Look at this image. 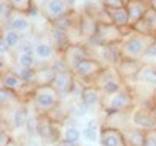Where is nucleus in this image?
<instances>
[{
	"label": "nucleus",
	"instance_id": "obj_38",
	"mask_svg": "<svg viewBox=\"0 0 156 146\" xmlns=\"http://www.w3.org/2000/svg\"><path fill=\"white\" fill-rule=\"evenodd\" d=\"M66 3H67V6H69L70 9H73V6H75V3H76V0H66Z\"/></svg>",
	"mask_w": 156,
	"mask_h": 146
},
{
	"label": "nucleus",
	"instance_id": "obj_34",
	"mask_svg": "<svg viewBox=\"0 0 156 146\" xmlns=\"http://www.w3.org/2000/svg\"><path fill=\"white\" fill-rule=\"evenodd\" d=\"M103 2V6L111 9V8H123L126 6V2L125 0H101Z\"/></svg>",
	"mask_w": 156,
	"mask_h": 146
},
{
	"label": "nucleus",
	"instance_id": "obj_33",
	"mask_svg": "<svg viewBox=\"0 0 156 146\" xmlns=\"http://www.w3.org/2000/svg\"><path fill=\"white\" fill-rule=\"evenodd\" d=\"M34 47H36V42H33L31 39H28V37H23L19 48H17V51L19 53H34Z\"/></svg>",
	"mask_w": 156,
	"mask_h": 146
},
{
	"label": "nucleus",
	"instance_id": "obj_5",
	"mask_svg": "<svg viewBox=\"0 0 156 146\" xmlns=\"http://www.w3.org/2000/svg\"><path fill=\"white\" fill-rule=\"evenodd\" d=\"M129 121L142 131L156 129V106H140L133 107L129 112Z\"/></svg>",
	"mask_w": 156,
	"mask_h": 146
},
{
	"label": "nucleus",
	"instance_id": "obj_1",
	"mask_svg": "<svg viewBox=\"0 0 156 146\" xmlns=\"http://www.w3.org/2000/svg\"><path fill=\"white\" fill-rule=\"evenodd\" d=\"M156 37L153 36H145L129 30L125 39L120 42V53L122 59H131V61H142L145 56V51L148 47L153 44Z\"/></svg>",
	"mask_w": 156,
	"mask_h": 146
},
{
	"label": "nucleus",
	"instance_id": "obj_41",
	"mask_svg": "<svg viewBox=\"0 0 156 146\" xmlns=\"http://www.w3.org/2000/svg\"><path fill=\"white\" fill-rule=\"evenodd\" d=\"M45 2H47V0H45Z\"/></svg>",
	"mask_w": 156,
	"mask_h": 146
},
{
	"label": "nucleus",
	"instance_id": "obj_12",
	"mask_svg": "<svg viewBox=\"0 0 156 146\" xmlns=\"http://www.w3.org/2000/svg\"><path fill=\"white\" fill-rule=\"evenodd\" d=\"M75 79L76 78H75L73 72L66 69V70L56 73L53 83H51L50 86L53 87L59 95H69L70 92L73 90V87H75Z\"/></svg>",
	"mask_w": 156,
	"mask_h": 146
},
{
	"label": "nucleus",
	"instance_id": "obj_21",
	"mask_svg": "<svg viewBox=\"0 0 156 146\" xmlns=\"http://www.w3.org/2000/svg\"><path fill=\"white\" fill-rule=\"evenodd\" d=\"M34 55H36L37 61L51 64V61L58 56V51L53 47L51 41H39V42H36V47H34Z\"/></svg>",
	"mask_w": 156,
	"mask_h": 146
},
{
	"label": "nucleus",
	"instance_id": "obj_40",
	"mask_svg": "<svg viewBox=\"0 0 156 146\" xmlns=\"http://www.w3.org/2000/svg\"><path fill=\"white\" fill-rule=\"evenodd\" d=\"M125 2H128V0H125Z\"/></svg>",
	"mask_w": 156,
	"mask_h": 146
},
{
	"label": "nucleus",
	"instance_id": "obj_8",
	"mask_svg": "<svg viewBox=\"0 0 156 146\" xmlns=\"http://www.w3.org/2000/svg\"><path fill=\"white\" fill-rule=\"evenodd\" d=\"M5 25H6V28L14 30V31L20 33L22 36L33 33V22L27 12H19V11L12 9V12L5 20Z\"/></svg>",
	"mask_w": 156,
	"mask_h": 146
},
{
	"label": "nucleus",
	"instance_id": "obj_35",
	"mask_svg": "<svg viewBox=\"0 0 156 146\" xmlns=\"http://www.w3.org/2000/svg\"><path fill=\"white\" fill-rule=\"evenodd\" d=\"M144 146H156V129L145 132V141Z\"/></svg>",
	"mask_w": 156,
	"mask_h": 146
},
{
	"label": "nucleus",
	"instance_id": "obj_25",
	"mask_svg": "<svg viewBox=\"0 0 156 146\" xmlns=\"http://www.w3.org/2000/svg\"><path fill=\"white\" fill-rule=\"evenodd\" d=\"M56 76V72L53 70L50 64L44 65V67H37L36 69V76H34V86H50L53 83V79Z\"/></svg>",
	"mask_w": 156,
	"mask_h": 146
},
{
	"label": "nucleus",
	"instance_id": "obj_26",
	"mask_svg": "<svg viewBox=\"0 0 156 146\" xmlns=\"http://www.w3.org/2000/svg\"><path fill=\"white\" fill-rule=\"evenodd\" d=\"M0 83H2V87L3 89H8V90H12V92H17L25 86V83L22 79L12 72V70H6L2 73V78H0Z\"/></svg>",
	"mask_w": 156,
	"mask_h": 146
},
{
	"label": "nucleus",
	"instance_id": "obj_28",
	"mask_svg": "<svg viewBox=\"0 0 156 146\" xmlns=\"http://www.w3.org/2000/svg\"><path fill=\"white\" fill-rule=\"evenodd\" d=\"M2 37H3V41L8 44L9 50H17L20 42H22V39L23 36L14 30H11V28H5V31L2 33Z\"/></svg>",
	"mask_w": 156,
	"mask_h": 146
},
{
	"label": "nucleus",
	"instance_id": "obj_19",
	"mask_svg": "<svg viewBox=\"0 0 156 146\" xmlns=\"http://www.w3.org/2000/svg\"><path fill=\"white\" fill-rule=\"evenodd\" d=\"M131 30L136 33H140V34H145V36L156 37V11L153 8H150L145 17L140 22H137Z\"/></svg>",
	"mask_w": 156,
	"mask_h": 146
},
{
	"label": "nucleus",
	"instance_id": "obj_20",
	"mask_svg": "<svg viewBox=\"0 0 156 146\" xmlns=\"http://www.w3.org/2000/svg\"><path fill=\"white\" fill-rule=\"evenodd\" d=\"M142 61H131V59H122L117 64V70H119L122 79L126 83H134V78L139 72V69L142 67Z\"/></svg>",
	"mask_w": 156,
	"mask_h": 146
},
{
	"label": "nucleus",
	"instance_id": "obj_37",
	"mask_svg": "<svg viewBox=\"0 0 156 146\" xmlns=\"http://www.w3.org/2000/svg\"><path fill=\"white\" fill-rule=\"evenodd\" d=\"M55 146H78V144H75V143H69V141H64V140H59Z\"/></svg>",
	"mask_w": 156,
	"mask_h": 146
},
{
	"label": "nucleus",
	"instance_id": "obj_39",
	"mask_svg": "<svg viewBox=\"0 0 156 146\" xmlns=\"http://www.w3.org/2000/svg\"><path fill=\"white\" fill-rule=\"evenodd\" d=\"M148 2H150V6L156 11V0H148Z\"/></svg>",
	"mask_w": 156,
	"mask_h": 146
},
{
	"label": "nucleus",
	"instance_id": "obj_31",
	"mask_svg": "<svg viewBox=\"0 0 156 146\" xmlns=\"http://www.w3.org/2000/svg\"><path fill=\"white\" fill-rule=\"evenodd\" d=\"M9 3L12 6L14 11H19V12H28L31 11V8L34 6V0H9Z\"/></svg>",
	"mask_w": 156,
	"mask_h": 146
},
{
	"label": "nucleus",
	"instance_id": "obj_23",
	"mask_svg": "<svg viewBox=\"0 0 156 146\" xmlns=\"http://www.w3.org/2000/svg\"><path fill=\"white\" fill-rule=\"evenodd\" d=\"M103 129V124L97 120V118H90L86 121L84 127L81 129L83 132V138L89 143H97L100 141V132Z\"/></svg>",
	"mask_w": 156,
	"mask_h": 146
},
{
	"label": "nucleus",
	"instance_id": "obj_9",
	"mask_svg": "<svg viewBox=\"0 0 156 146\" xmlns=\"http://www.w3.org/2000/svg\"><path fill=\"white\" fill-rule=\"evenodd\" d=\"M62 58L66 61L67 69L73 72L84 59H87L90 56H89V50L83 44H73L62 53Z\"/></svg>",
	"mask_w": 156,
	"mask_h": 146
},
{
	"label": "nucleus",
	"instance_id": "obj_16",
	"mask_svg": "<svg viewBox=\"0 0 156 146\" xmlns=\"http://www.w3.org/2000/svg\"><path fill=\"white\" fill-rule=\"evenodd\" d=\"M50 41L53 44V47L56 48L58 55H62L72 44V39H70V33L66 30H61L58 26H50Z\"/></svg>",
	"mask_w": 156,
	"mask_h": 146
},
{
	"label": "nucleus",
	"instance_id": "obj_32",
	"mask_svg": "<svg viewBox=\"0 0 156 146\" xmlns=\"http://www.w3.org/2000/svg\"><path fill=\"white\" fill-rule=\"evenodd\" d=\"M90 109L87 107V106L80 100L78 103H75L73 106H72V109H69V112H70V117H73V118H80V117H83V115H86L87 112H89Z\"/></svg>",
	"mask_w": 156,
	"mask_h": 146
},
{
	"label": "nucleus",
	"instance_id": "obj_30",
	"mask_svg": "<svg viewBox=\"0 0 156 146\" xmlns=\"http://www.w3.org/2000/svg\"><path fill=\"white\" fill-rule=\"evenodd\" d=\"M12 72H14L23 83H33L34 81V76H36V69H23V67H14L11 69Z\"/></svg>",
	"mask_w": 156,
	"mask_h": 146
},
{
	"label": "nucleus",
	"instance_id": "obj_2",
	"mask_svg": "<svg viewBox=\"0 0 156 146\" xmlns=\"http://www.w3.org/2000/svg\"><path fill=\"white\" fill-rule=\"evenodd\" d=\"M136 104V95L131 87H122L115 93L105 95L101 101V109L106 115L111 114H120V112H131Z\"/></svg>",
	"mask_w": 156,
	"mask_h": 146
},
{
	"label": "nucleus",
	"instance_id": "obj_11",
	"mask_svg": "<svg viewBox=\"0 0 156 146\" xmlns=\"http://www.w3.org/2000/svg\"><path fill=\"white\" fill-rule=\"evenodd\" d=\"M125 8L128 11V17H129V28H133L137 22H140L145 17V14L151 6L148 0H128Z\"/></svg>",
	"mask_w": 156,
	"mask_h": 146
},
{
	"label": "nucleus",
	"instance_id": "obj_14",
	"mask_svg": "<svg viewBox=\"0 0 156 146\" xmlns=\"http://www.w3.org/2000/svg\"><path fill=\"white\" fill-rule=\"evenodd\" d=\"M5 112H9V118H8V120H3V121H6L11 129H16V131L25 129L27 121H28V118H30V114H31L25 104H20V106H17L16 109L5 110Z\"/></svg>",
	"mask_w": 156,
	"mask_h": 146
},
{
	"label": "nucleus",
	"instance_id": "obj_4",
	"mask_svg": "<svg viewBox=\"0 0 156 146\" xmlns=\"http://www.w3.org/2000/svg\"><path fill=\"white\" fill-rule=\"evenodd\" d=\"M94 86H97L103 95H111L115 93L117 90H120L122 87H125V81L122 79L117 67H105L101 70V73L94 79Z\"/></svg>",
	"mask_w": 156,
	"mask_h": 146
},
{
	"label": "nucleus",
	"instance_id": "obj_7",
	"mask_svg": "<svg viewBox=\"0 0 156 146\" xmlns=\"http://www.w3.org/2000/svg\"><path fill=\"white\" fill-rule=\"evenodd\" d=\"M105 69V64L101 61H98L97 58H87L84 59L78 67L73 70V75L76 79H81V81L87 83V84H92L94 79L101 73V70Z\"/></svg>",
	"mask_w": 156,
	"mask_h": 146
},
{
	"label": "nucleus",
	"instance_id": "obj_36",
	"mask_svg": "<svg viewBox=\"0 0 156 146\" xmlns=\"http://www.w3.org/2000/svg\"><path fill=\"white\" fill-rule=\"evenodd\" d=\"M11 141H12V138L9 135V132L2 127V131H0V146H9Z\"/></svg>",
	"mask_w": 156,
	"mask_h": 146
},
{
	"label": "nucleus",
	"instance_id": "obj_18",
	"mask_svg": "<svg viewBox=\"0 0 156 146\" xmlns=\"http://www.w3.org/2000/svg\"><path fill=\"white\" fill-rule=\"evenodd\" d=\"M97 26L98 22L92 17L86 14V12L81 11V16H80V33H81V39L84 42H92L95 33H97Z\"/></svg>",
	"mask_w": 156,
	"mask_h": 146
},
{
	"label": "nucleus",
	"instance_id": "obj_6",
	"mask_svg": "<svg viewBox=\"0 0 156 146\" xmlns=\"http://www.w3.org/2000/svg\"><path fill=\"white\" fill-rule=\"evenodd\" d=\"M125 30L115 26L114 23H98L95 37L90 44L97 45H112V44H120L125 39Z\"/></svg>",
	"mask_w": 156,
	"mask_h": 146
},
{
	"label": "nucleus",
	"instance_id": "obj_17",
	"mask_svg": "<svg viewBox=\"0 0 156 146\" xmlns=\"http://www.w3.org/2000/svg\"><path fill=\"white\" fill-rule=\"evenodd\" d=\"M103 92L94 86V84H87L81 89V93H80V100L87 106L89 109L92 107H101V101H103Z\"/></svg>",
	"mask_w": 156,
	"mask_h": 146
},
{
	"label": "nucleus",
	"instance_id": "obj_24",
	"mask_svg": "<svg viewBox=\"0 0 156 146\" xmlns=\"http://www.w3.org/2000/svg\"><path fill=\"white\" fill-rule=\"evenodd\" d=\"M108 14H109V19H111V23H114L115 26H119L122 30H131L129 28V17H128V11L126 8H111L108 9Z\"/></svg>",
	"mask_w": 156,
	"mask_h": 146
},
{
	"label": "nucleus",
	"instance_id": "obj_15",
	"mask_svg": "<svg viewBox=\"0 0 156 146\" xmlns=\"http://www.w3.org/2000/svg\"><path fill=\"white\" fill-rule=\"evenodd\" d=\"M98 143L100 146H126L122 129L111 127V126H103Z\"/></svg>",
	"mask_w": 156,
	"mask_h": 146
},
{
	"label": "nucleus",
	"instance_id": "obj_3",
	"mask_svg": "<svg viewBox=\"0 0 156 146\" xmlns=\"http://www.w3.org/2000/svg\"><path fill=\"white\" fill-rule=\"evenodd\" d=\"M31 103L37 114H48L61 104V95L51 86H36Z\"/></svg>",
	"mask_w": 156,
	"mask_h": 146
},
{
	"label": "nucleus",
	"instance_id": "obj_27",
	"mask_svg": "<svg viewBox=\"0 0 156 146\" xmlns=\"http://www.w3.org/2000/svg\"><path fill=\"white\" fill-rule=\"evenodd\" d=\"M81 137H83V132H81L80 129H78L76 126L70 124V126H64V127H62V132H61V140L78 144V143H80V140H81Z\"/></svg>",
	"mask_w": 156,
	"mask_h": 146
},
{
	"label": "nucleus",
	"instance_id": "obj_10",
	"mask_svg": "<svg viewBox=\"0 0 156 146\" xmlns=\"http://www.w3.org/2000/svg\"><path fill=\"white\" fill-rule=\"evenodd\" d=\"M133 84L147 87L156 93V64H150V62L142 64V67L139 69Z\"/></svg>",
	"mask_w": 156,
	"mask_h": 146
},
{
	"label": "nucleus",
	"instance_id": "obj_13",
	"mask_svg": "<svg viewBox=\"0 0 156 146\" xmlns=\"http://www.w3.org/2000/svg\"><path fill=\"white\" fill-rule=\"evenodd\" d=\"M69 11L70 8L67 6L66 0H47V2H44V6H42V14L50 23L62 17L64 14H67Z\"/></svg>",
	"mask_w": 156,
	"mask_h": 146
},
{
	"label": "nucleus",
	"instance_id": "obj_29",
	"mask_svg": "<svg viewBox=\"0 0 156 146\" xmlns=\"http://www.w3.org/2000/svg\"><path fill=\"white\" fill-rule=\"evenodd\" d=\"M37 58L34 53H19L17 55V65L23 69H37Z\"/></svg>",
	"mask_w": 156,
	"mask_h": 146
},
{
	"label": "nucleus",
	"instance_id": "obj_42",
	"mask_svg": "<svg viewBox=\"0 0 156 146\" xmlns=\"http://www.w3.org/2000/svg\"><path fill=\"white\" fill-rule=\"evenodd\" d=\"M44 2H45V0H44Z\"/></svg>",
	"mask_w": 156,
	"mask_h": 146
},
{
	"label": "nucleus",
	"instance_id": "obj_22",
	"mask_svg": "<svg viewBox=\"0 0 156 146\" xmlns=\"http://www.w3.org/2000/svg\"><path fill=\"white\" fill-rule=\"evenodd\" d=\"M123 132V138H125V144L126 146H144L145 141V131H142L133 124H126L122 127Z\"/></svg>",
	"mask_w": 156,
	"mask_h": 146
}]
</instances>
